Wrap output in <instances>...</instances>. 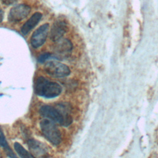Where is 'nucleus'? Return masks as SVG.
I'll return each instance as SVG.
<instances>
[{"mask_svg":"<svg viewBox=\"0 0 158 158\" xmlns=\"http://www.w3.org/2000/svg\"><path fill=\"white\" fill-rule=\"evenodd\" d=\"M40 128L44 136L53 144L58 145L61 142V133L54 123L48 118L40 122Z\"/></svg>","mask_w":158,"mask_h":158,"instance_id":"obj_3","label":"nucleus"},{"mask_svg":"<svg viewBox=\"0 0 158 158\" xmlns=\"http://www.w3.org/2000/svg\"><path fill=\"white\" fill-rule=\"evenodd\" d=\"M49 31V24L45 23L36 30L31 37V44L35 48L42 46L45 42Z\"/></svg>","mask_w":158,"mask_h":158,"instance_id":"obj_6","label":"nucleus"},{"mask_svg":"<svg viewBox=\"0 0 158 158\" xmlns=\"http://www.w3.org/2000/svg\"><path fill=\"white\" fill-rule=\"evenodd\" d=\"M51 56V54L50 53H44L43 54L41 55H40L38 59V61L40 63H43L44 62H46Z\"/></svg>","mask_w":158,"mask_h":158,"instance_id":"obj_13","label":"nucleus"},{"mask_svg":"<svg viewBox=\"0 0 158 158\" xmlns=\"http://www.w3.org/2000/svg\"><path fill=\"white\" fill-rule=\"evenodd\" d=\"M44 70L49 75L56 78L65 77L70 73L67 65L54 60L47 62L44 64Z\"/></svg>","mask_w":158,"mask_h":158,"instance_id":"obj_4","label":"nucleus"},{"mask_svg":"<svg viewBox=\"0 0 158 158\" xmlns=\"http://www.w3.org/2000/svg\"><path fill=\"white\" fill-rule=\"evenodd\" d=\"M34 89L37 95L46 98H55L62 92V87L59 83L49 81L43 77H40L36 79Z\"/></svg>","mask_w":158,"mask_h":158,"instance_id":"obj_1","label":"nucleus"},{"mask_svg":"<svg viewBox=\"0 0 158 158\" xmlns=\"http://www.w3.org/2000/svg\"><path fill=\"white\" fill-rule=\"evenodd\" d=\"M14 149L20 158H35L32 154L27 151L19 143H14Z\"/></svg>","mask_w":158,"mask_h":158,"instance_id":"obj_12","label":"nucleus"},{"mask_svg":"<svg viewBox=\"0 0 158 158\" xmlns=\"http://www.w3.org/2000/svg\"><path fill=\"white\" fill-rule=\"evenodd\" d=\"M31 11L30 6L26 4H19L13 7L8 15V19L12 22H20L26 18Z\"/></svg>","mask_w":158,"mask_h":158,"instance_id":"obj_5","label":"nucleus"},{"mask_svg":"<svg viewBox=\"0 0 158 158\" xmlns=\"http://www.w3.org/2000/svg\"><path fill=\"white\" fill-rule=\"evenodd\" d=\"M28 145L31 153L35 158H48L47 148L42 143L35 139H30L28 141Z\"/></svg>","mask_w":158,"mask_h":158,"instance_id":"obj_9","label":"nucleus"},{"mask_svg":"<svg viewBox=\"0 0 158 158\" xmlns=\"http://www.w3.org/2000/svg\"><path fill=\"white\" fill-rule=\"evenodd\" d=\"M1 1L5 5L9 6L11 4H14L17 1V0H1Z\"/></svg>","mask_w":158,"mask_h":158,"instance_id":"obj_14","label":"nucleus"},{"mask_svg":"<svg viewBox=\"0 0 158 158\" xmlns=\"http://www.w3.org/2000/svg\"><path fill=\"white\" fill-rule=\"evenodd\" d=\"M54 52L59 58L67 57L72 50V43L68 39H60L56 42L54 46Z\"/></svg>","mask_w":158,"mask_h":158,"instance_id":"obj_7","label":"nucleus"},{"mask_svg":"<svg viewBox=\"0 0 158 158\" xmlns=\"http://www.w3.org/2000/svg\"><path fill=\"white\" fill-rule=\"evenodd\" d=\"M42 14L40 12H35L22 27L21 31L25 35L28 34L40 21Z\"/></svg>","mask_w":158,"mask_h":158,"instance_id":"obj_10","label":"nucleus"},{"mask_svg":"<svg viewBox=\"0 0 158 158\" xmlns=\"http://www.w3.org/2000/svg\"><path fill=\"white\" fill-rule=\"evenodd\" d=\"M0 146L2 148H4V149L5 150V151L6 152V154L8 155L9 157H10V158H17L16 155L13 152L12 150L7 144V142L4 136V135L1 129H0Z\"/></svg>","mask_w":158,"mask_h":158,"instance_id":"obj_11","label":"nucleus"},{"mask_svg":"<svg viewBox=\"0 0 158 158\" xmlns=\"http://www.w3.org/2000/svg\"><path fill=\"white\" fill-rule=\"evenodd\" d=\"M67 30L68 27L65 21L62 20H56L53 23L50 31L49 38L51 40L54 42L59 41L67 31Z\"/></svg>","mask_w":158,"mask_h":158,"instance_id":"obj_8","label":"nucleus"},{"mask_svg":"<svg viewBox=\"0 0 158 158\" xmlns=\"http://www.w3.org/2000/svg\"><path fill=\"white\" fill-rule=\"evenodd\" d=\"M40 113L46 118L65 127L72 122V118L70 115L51 106H43L40 109Z\"/></svg>","mask_w":158,"mask_h":158,"instance_id":"obj_2","label":"nucleus"},{"mask_svg":"<svg viewBox=\"0 0 158 158\" xmlns=\"http://www.w3.org/2000/svg\"><path fill=\"white\" fill-rule=\"evenodd\" d=\"M3 17H4V12L2 10L0 9V22H1L3 20Z\"/></svg>","mask_w":158,"mask_h":158,"instance_id":"obj_15","label":"nucleus"}]
</instances>
